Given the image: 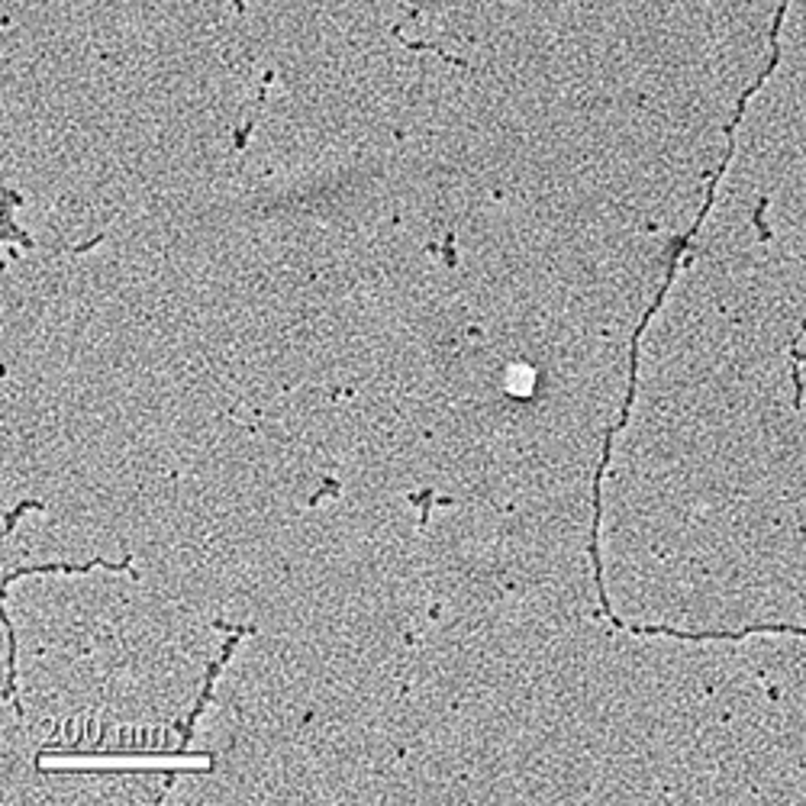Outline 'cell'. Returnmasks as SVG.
I'll list each match as a JSON object with an SVG mask.
<instances>
[{
	"mask_svg": "<svg viewBox=\"0 0 806 806\" xmlns=\"http://www.w3.org/2000/svg\"><path fill=\"white\" fill-rule=\"evenodd\" d=\"M216 629L229 632V638L223 642L220 655L204 674V687L194 710L188 713V719L171 722V726H113V722H94L87 716H75V719L55 722L52 726V739L42 742V749H36L33 764H42L46 758H129V761H165V758H188V761H206L216 768L213 751H197L188 749L197 729V719L204 716V710L213 700V684L216 677L223 674V668L229 665L233 652L239 648L245 636H252V626H229V623H213Z\"/></svg>",
	"mask_w": 806,
	"mask_h": 806,
	"instance_id": "cell-1",
	"label": "cell"
}]
</instances>
